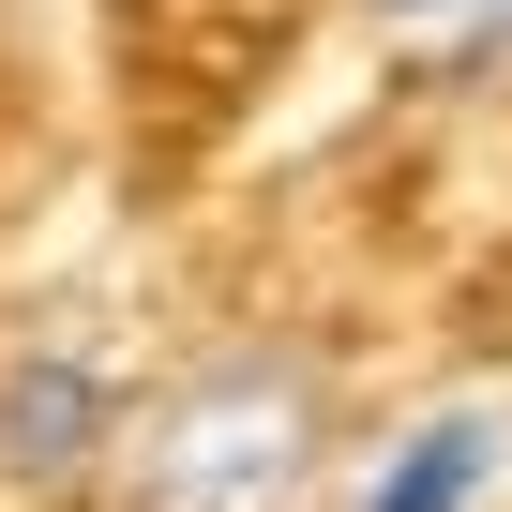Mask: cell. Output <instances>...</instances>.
I'll use <instances>...</instances> for the list:
<instances>
[{"mask_svg": "<svg viewBox=\"0 0 512 512\" xmlns=\"http://www.w3.org/2000/svg\"><path fill=\"white\" fill-rule=\"evenodd\" d=\"M362 16H392V31H437L452 61H497V46H512V0H362Z\"/></svg>", "mask_w": 512, "mask_h": 512, "instance_id": "4", "label": "cell"}, {"mask_svg": "<svg viewBox=\"0 0 512 512\" xmlns=\"http://www.w3.org/2000/svg\"><path fill=\"white\" fill-rule=\"evenodd\" d=\"M302 482H317V377L287 347L181 377L136 437V512H302Z\"/></svg>", "mask_w": 512, "mask_h": 512, "instance_id": "1", "label": "cell"}, {"mask_svg": "<svg viewBox=\"0 0 512 512\" xmlns=\"http://www.w3.org/2000/svg\"><path fill=\"white\" fill-rule=\"evenodd\" d=\"M497 467H512V422H497V407H437V422H407V437L377 452L362 512H482Z\"/></svg>", "mask_w": 512, "mask_h": 512, "instance_id": "3", "label": "cell"}, {"mask_svg": "<svg viewBox=\"0 0 512 512\" xmlns=\"http://www.w3.org/2000/svg\"><path fill=\"white\" fill-rule=\"evenodd\" d=\"M106 437H121V362L91 332H46V347L0 362V482H31V497L46 482H91Z\"/></svg>", "mask_w": 512, "mask_h": 512, "instance_id": "2", "label": "cell"}]
</instances>
